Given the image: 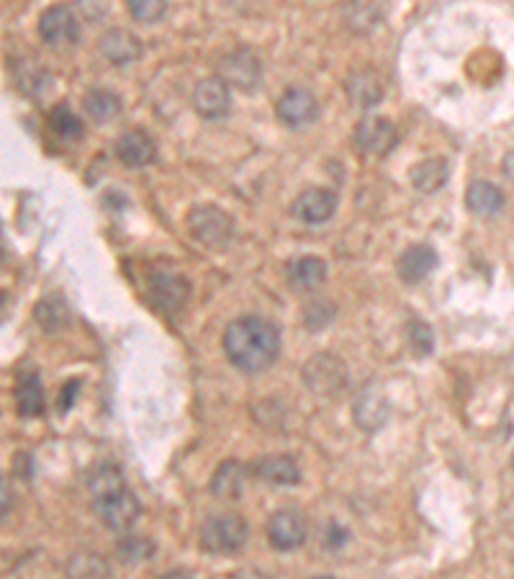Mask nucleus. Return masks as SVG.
<instances>
[{
  "mask_svg": "<svg viewBox=\"0 0 514 579\" xmlns=\"http://www.w3.org/2000/svg\"><path fill=\"white\" fill-rule=\"evenodd\" d=\"M222 345L229 363L242 374H263L281 353V330L265 317L245 314L229 322Z\"/></svg>",
  "mask_w": 514,
  "mask_h": 579,
  "instance_id": "obj_1",
  "label": "nucleus"
},
{
  "mask_svg": "<svg viewBox=\"0 0 514 579\" xmlns=\"http://www.w3.org/2000/svg\"><path fill=\"white\" fill-rule=\"evenodd\" d=\"M201 546L211 554H237L250 538V525L242 515H214L201 525Z\"/></svg>",
  "mask_w": 514,
  "mask_h": 579,
  "instance_id": "obj_2",
  "label": "nucleus"
},
{
  "mask_svg": "<svg viewBox=\"0 0 514 579\" xmlns=\"http://www.w3.org/2000/svg\"><path fill=\"white\" fill-rule=\"evenodd\" d=\"M188 230H191L193 240H198L201 245L211 250L227 248L229 240L234 235V219L229 217L224 209L211 204H198L193 206L186 217Z\"/></svg>",
  "mask_w": 514,
  "mask_h": 579,
  "instance_id": "obj_3",
  "label": "nucleus"
},
{
  "mask_svg": "<svg viewBox=\"0 0 514 579\" xmlns=\"http://www.w3.org/2000/svg\"><path fill=\"white\" fill-rule=\"evenodd\" d=\"M304 384L319 397H335L347 386V366L335 353H314L304 363Z\"/></svg>",
  "mask_w": 514,
  "mask_h": 579,
  "instance_id": "obj_4",
  "label": "nucleus"
},
{
  "mask_svg": "<svg viewBox=\"0 0 514 579\" xmlns=\"http://www.w3.org/2000/svg\"><path fill=\"white\" fill-rule=\"evenodd\" d=\"M216 78H222L227 85L250 93L263 80V62L250 47L232 49L216 65Z\"/></svg>",
  "mask_w": 514,
  "mask_h": 579,
  "instance_id": "obj_5",
  "label": "nucleus"
},
{
  "mask_svg": "<svg viewBox=\"0 0 514 579\" xmlns=\"http://www.w3.org/2000/svg\"><path fill=\"white\" fill-rule=\"evenodd\" d=\"M93 513L98 515L103 525L108 531H129L134 523H137L139 513H142V502L134 495L132 489H119L114 495L106 497H96L93 500Z\"/></svg>",
  "mask_w": 514,
  "mask_h": 579,
  "instance_id": "obj_6",
  "label": "nucleus"
},
{
  "mask_svg": "<svg viewBox=\"0 0 514 579\" xmlns=\"http://www.w3.org/2000/svg\"><path fill=\"white\" fill-rule=\"evenodd\" d=\"M309 525L301 510L296 507H283L268 520V541L275 551H293L304 546Z\"/></svg>",
  "mask_w": 514,
  "mask_h": 579,
  "instance_id": "obj_7",
  "label": "nucleus"
},
{
  "mask_svg": "<svg viewBox=\"0 0 514 579\" xmlns=\"http://www.w3.org/2000/svg\"><path fill=\"white\" fill-rule=\"evenodd\" d=\"M275 116L291 129H301L319 116V101L309 88L293 85L275 103Z\"/></svg>",
  "mask_w": 514,
  "mask_h": 579,
  "instance_id": "obj_8",
  "label": "nucleus"
},
{
  "mask_svg": "<svg viewBox=\"0 0 514 579\" xmlns=\"http://www.w3.org/2000/svg\"><path fill=\"white\" fill-rule=\"evenodd\" d=\"M191 103L196 114H201L204 119H224L232 109V91L222 78L211 75V78L198 80L196 88H193Z\"/></svg>",
  "mask_w": 514,
  "mask_h": 579,
  "instance_id": "obj_9",
  "label": "nucleus"
},
{
  "mask_svg": "<svg viewBox=\"0 0 514 579\" xmlns=\"http://www.w3.org/2000/svg\"><path fill=\"white\" fill-rule=\"evenodd\" d=\"M355 142L368 155L383 157L396 147L399 132H396L394 121L386 119V116H365L355 129Z\"/></svg>",
  "mask_w": 514,
  "mask_h": 579,
  "instance_id": "obj_10",
  "label": "nucleus"
},
{
  "mask_svg": "<svg viewBox=\"0 0 514 579\" xmlns=\"http://www.w3.org/2000/svg\"><path fill=\"white\" fill-rule=\"evenodd\" d=\"M80 26L72 8L67 6H52L39 16V37L49 44V47H70L78 42Z\"/></svg>",
  "mask_w": 514,
  "mask_h": 579,
  "instance_id": "obj_11",
  "label": "nucleus"
},
{
  "mask_svg": "<svg viewBox=\"0 0 514 579\" xmlns=\"http://www.w3.org/2000/svg\"><path fill=\"white\" fill-rule=\"evenodd\" d=\"M150 294L162 312H180L191 299V284L180 273H152Z\"/></svg>",
  "mask_w": 514,
  "mask_h": 579,
  "instance_id": "obj_12",
  "label": "nucleus"
},
{
  "mask_svg": "<svg viewBox=\"0 0 514 579\" xmlns=\"http://www.w3.org/2000/svg\"><path fill=\"white\" fill-rule=\"evenodd\" d=\"M337 193L329 188H306L293 201V217L306 224H324L335 217Z\"/></svg>",
  "mask_w": 514,
  "mask_h": 579,
  "instance_id": "obj_13",
  "label": "nucleus"
},
{
  "mask_svg": "<svg viewBox=\"0 0 514 579\" xmlns=\"http://www.w3.org/2000/svg\"><path fill=\"white\" fill-rule=\"evenodd\" d=\"M98 49L111 65H132L142 57L144 47L142 39L129 29H108L101 39H98Z\"/></svg>",
  "mask_w": 514,
  "mask_h": 579,
  "instance_id": "obj_14",
  "label": "nucleus"
},
{
  "mask_svg": "<svg viewBox=\"0 0 514 579\" xmlns=\"http://www.w3.org/2000/svg\"><path fill=\"white\" fill-rule=\"evenodd\" d=\"M435 268H437V253L432 245H425V242L409 245V248L399 255V260H396V273H399L401 281L409 286L425 281Z\"/></svg>",
  "mask_w": 514,
  "mask_h": 579,
  "instance_id": "obj_15",
  "label": "nucleus"
},
{
  "mask_svg": "<svg viewBox=\"0 0 514 579\" xmlns=\"http://www.w3.org/2000/svg\"><path fill=\"white\" fill-rule=\"evenodd\" d=\"M155 155V139L144 132V129H129V132H124L116 139V157H119L126 168H147V165L155 160Z\"/></svg>",
  "mask_w": 514,
  "mask_h": 579,
  "instance_id": "obj_16",
  "label": "nucleus"
},
{
  "mask_svg": "<svg viewBox=\"0 0 514 579\" xmlns=\"http://www.w3.org/2000/svg\"><path fill=\"white\" fill-rule=\"evenodd\" d=\"M257 479L273 484V487H293L301 482V471L296 461L286 453H273V456H263L252 464Z\"/></svg>",
  "mask_w": 514,
  "mask_h": 579,
  "instance_id": "obj_17",
  "label": "nucleus"
},
{
  "mask_svg": "<svg viewBox=\"0 0 514 579\" xmlns=\"http://www.w3.org/2000/svg\"><path fill=\"white\" fill-rule=\"evenodd\" d=\"M286 278L291 289L314 291L324 284L327 278V263L317 255H299L286 263Z\"/></svg>",
  "mask_w": 514,
  "mask_h": 579,
  "instance_id": "obj_18",
  "label": "nucleus"
},
{
  "mask_svg": "<svg viewBox=\"0 0 514 579\" xmlns=\"http://www.w3.org/2000/svg\"><path fill=\"white\" fill-rule=\"evenodd\" d=\"M13 399H16V410L21 417H39L44 412V386L36 371H24L18 374L16 389H13Z\"/></svg>",
  "mask_w": 514,
  "mask_h": 579,
  "instance_id": "obj_19",
  "label": "nucleus"
},
{
  "mask_svg": "<svg viewBox=\"0 0 514 579\" xmlns=\"http://www.w3.org/2000/svg\"><path fill=\"white\" fill-rule=\"evenodd\" d=\"M347 98L358 106V109H376L378 103L383 101V80L378 78L373 70H358L347 78L345 83Z\"/></svg>",
  "mask_w": 514,
  "mask_h": 579,
  "instance_id": "obj_20",
  "label": "nucleus"
},
{
  "mask_svg": "<svg viewBox=\"0 0 514 579\" xmlns=\"http://www.w3.org/2000/svg\"><path fill=\"white\" fill-rule=\"evenodd\" d=\"M450 178V163L445 157H427L422 163L414 165L409 170V181L417 191L422 193H435L448 183Z\"/></svg>",
  "mask_w": 514,
  "mask_h": 579,
  "instance_id": "obj_21",
  "label": "nucleus"
},
{
  "mask_svg": "<svg viewBox=\"0 0 514 579\" xmlns=\"http://www.w3.org/2000/svg\"><path fill=\"white\" fill-rule=\"evenodd\" d=\"M502 188L489 181H473L466 191V206L476 217H494L504 209Z\"/></svg>",
  "mask_w": 514,
  "mask_h": 579,
  "instance_id": "obj_22",
  "label": "nucleus"
},
{
  "mask_svg": "<svg viewBox=\"0 0 514 579\" xmlns=\"http://www.w3.org/2000/svg\"><path fill=\"white\" fill-rule=\"evenodd\" d=\"M247 469L240 461H224L211 477V492L222 500H240L245 489Z\"/></svg>",
  "mask_w": 514,
  "mask_h": 579,
  "instance_id": "obj_23",
  "label": "nucleus"
},
{
  "mask_svg": "<svg viewBox=\"0 0 514 579\" xmlns=\"http://www.w3.org/2000/svg\"><path fill=\"white\" fill-rule=\"evenodd\" d=\"M389 417V405L386 397L376 389H365L358 399H355V423L363 430H376L386 423Z\"/></svg>",
  "mask_w": 514,
  "mask_h": 579,
  "instance_id": "obj_24",
  "label": "nucleus"
},
{
  "mask_svg": "<svg viewBox=\"0 0 514 579\" xmlns=\"http://www.w3.org/2000/svg\"><path fill=\"white\" fill-rule=\"evenodd\" d=\"M83 109L93 121H111L121 114V98L108 88H90L83 96Z\"/></svg>",
  "mask_w": 514,
  "mask_h": 579,
  "instance_id": "obj_25",
  "label": "nucleus"
},
{
  "mask_svg": "<svg viewBox=\"0 0 514 579\" xmlns=\"http://www.w3.org/2000/svg\"><path fill=\"white\" fill-rule=\"evenodd\" d=\"M65 572L67 579H111L108 561L101 554H90V551L70 556Z\"/></svg>",
  "mask_w": 514,
  "mask_h": 579,
  "instance_id": "obj_26",
  "label": "nucleus"
},
{
  "mask_svg": "<svg viewBox=\"0 0 514 579\" xmlns=\"http://www.w3.org/2000/svg\"><path fill=\"white\" fill-rule=\"evenodd\" d=\"M88 489H90V495H93V500H96V497L114 495V492H119V489H126L124 474H121L119 466H114V464H98L96 469L90 471Z\"/></svg>",
  "mask_w": 514,
  "mask_h": 579,
  "instance_id": "obj_27",
  "label": "nucleus"
},
{
  "mask_svg": "<svg viewBox=\"0 0 514 579\" xmlns=\"http://www.w3.org/2000/svg\"><path fill=\"white\" fill-rule=\"evenodd\" d=\"M36 322L54 335V332H60L62 327L70 322V309H67L65 299L62 296H47L42 302L36 304Z\"/></svg>",
  "mask_w": 514,
  "mask_h": 579,
  "instance_id": "obj_28",
  "label": "nucleus"
},
{
  "mask_svg": "<svg viewBox=\"0 0 514 579\" xmlns=\"http://www.w3.org/2000/svg\"><path fill=\"white\" fill-rule=\"evenodd\" d=\"M342 13H345L347 26L358 31V34H368V31L378 29L383 19V11L376 3H350Z\"/></svg>",
  "mask_w": 514,
  "mask_h": 579,
  "instance_id": "obj_29",
  "label": "nucleus"
},
{
  "mask_svg": "<svg viewBox=\"0 0 514 579\" xmlns=\"http://www.w3.org/2000/svg\"><path fill=\"white\" fill-rule=\"evenodd\" d=\"M49 127L54 134H60L62 139H78L83 137L85 127L80 116L70 109V103H57L52 111H49Z\"/></svg>",
  "mask_w": 514,
  "mask_h": 579,
  "instance_id": "obj_30",
  "label": "nucleus"
},
{
  "mask_svg": "<svg viewBox=\"0 0 514 579\" xmlns=\"http://www.w3.org/2000/svg\"><path fill=\"white\" fill-rule=\"evenodd\" d=\"M157 546L147 536H124L116 543V556L124 564H139V561H150L155 556Z\"/></svg>",
  "mask_w": 514,
  "mask_h": 579,
  "instance_id": "obj_31",
  "label": "nucleus"
},
{
  "mask_svg": "<svg viewBox=\"0 0 514 579\" xmlns=\"http://www.w3.org/2000/svg\"><path fill=\"white\" fill-rule=\"evenodd\" d=\"M337 307L329 299L319 296V299H311L309 304L304 307V325L306 330L311 332H322L329 322L335 320Z\"/></svg>",
  "mask_w": 514,
  "mask_h": 579,
  "instance_id": "obj_32",
  "label": "nucleus"
},
{
  "mask_svg": "<svg viewBox=\"0 0 514 579\" xmlns=\"http://www.w3.org/2000/svg\"><path fill=\"white\" fill-rule=\"evenodd\" d=\"M407 338L417 356H430L432 350H435V332H432V327L427 325V322L409 320Z\"/></svg>",
  "mask_w": 514,
  "mask_h": 579,
  "instance_id": "obj_33",
  "label": "nucleus"
},
{
  "mask_svg": "<svg viewBox=\"0 0 514 579\" xmlns=\"http://www.w3.org/2000/svg\"><path fill=\"white\" fill-rule=\"evenodd\" d=\"M129 13L139 24H157V21L168 13V3L165 0H129Z\"/></svg>",
  "mask_w": 514,
  "mask_h": 579,
  "instance_id": "obj_34",
  "label": "nucleus"
},
{
  "mask_svg": "<svg viewBox=\"0 0 514 579\" xmlns=\"http://www.w3.org/2000/svg\"><path fill=\"white\" fill-rule=\"evenodd\" d=\"M324 543H327L329 549H340V546L347 543V531L340 523H329L327 533H324Z\"/></svg>",
  "mask_w": 514,
  "mask_h": 579,
  "instance_id": "obj_35",
  "label": "nucleus"
},
{
  "mask_svg": "<svg viewBox=\"0 0 514 579\" xmlns=\"http://www.w3.org/2000/svg\"><path fill=\"white\" fill-rule=\"evenodd\" d=\"M78 389H80V381H67L65 389H62V399H60V412H67L72 405H75V397H78Z\"/></svg>",
  "mask_w": 514,
  "mask_h": 579,
  "instance_id": "obj_36",
  "label": "nucleus"
},
{
  "mask_svg": "<svg viewBox=\"0 0 514 579\" xmlns=\"http://www.w3.org/2000/svg\"><path fill=\"white\" fill-rule=\"evenodd\" d=\"M78 8L85 13V16H88V19H101L103 13L108 11L106 3H101V6H90V3H85V0L83 3H78Z\"/></svg>",
  "mask_w": 514,
  "mask_h": 579,
  "instance_id": "obj_37",
  "label": "nucleus"
},
{
  "mask_svg": "<svg viewBox=\"0 0 514 579\" xmlns=\"http://www.w3.org/2000/svg\"><path fill=\"white\" fill-rule=\"evenodd\" d=\"M232 579H273V577H268V574L260 572V569H240Z\"/></svg>",
  "mask_w": 514,
  "mask_h": 579,
  "instance_id": "obj_38",
  "label": "nucleus"
},
{
  "mask_svg": "<svg viewBox=\"0 0 514 579\" xmlns=\"http://www.w3.org/2000/svg\"><path fill=\"white\" fill-rule=\"evenodd\" d=\"M11 505H13V492H11V487H8V479H3V518H8Z\"/></svg>",
  "mask_w": 514,
  "mask_h": 579,
  "instance_id": "obj_39",
  "label": "nucleus"
},
{
  "mask_svg": "<svg viewBox=\"0 0 514 579\" xmlns=\"http://www.w3.org/2000/svg\"><path fill=\"white\" fill-rule=\"evenodd\" d=\"M502 170H504V175H507L509 181H514V150H509L507 155H504Z\"/></svg>",
  "mask_w": 514,
  "mask_h": 579,
  "instance_id": "obj_40",
  "label": "nucleus"
},
{
  "mask_svg": "<svg viewBox=\"0 0 514 579\" xmlns=\"http://www.w3.org/2000/svg\"><path fill=\"white\" fill-rule=\"evenodd\" d=\"M160 579H193V574L186 572V569H170V572L162 574Z\"/></svg>",
  "mask_w": 514,
  "mask_h": 579,
  "instance_id": "obj_41",
  "label": "nucleus"
},
{
  "mask_svg": "<svg viewBox=\"0 0 514 579\" xmlns=\"http://www.w3.org/2000/svg\"><path fill=\"white\" fill-rule=\"evenodd\" d=\"M317 579H335V577H317Z\"/></svg>",
  "mask_w": 514,
  "mask_h": 579,
  "instance_id": "obj_42",
  "label": "nucleus"
},
{
  "mask_svg": "<svg viewBox=\"0 0 514 579\" xmlns=\"http://www.w3.org/2000/svg\"><path fill=\"white\" fill-rule=\"evenodd\" d=\"M512 466H514V459H512Z\"/></svg>",
  "mask_w": 514,
  "mask_h": 579,
  "instance_id": "obj_43",
  "label": "nucleus"
}]
</instances>
